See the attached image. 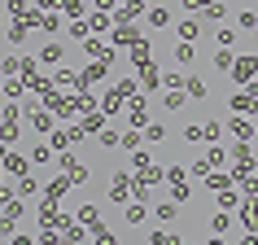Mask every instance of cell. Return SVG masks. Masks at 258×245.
Wrapping results in <instances>:
<instances>
[{
  "mask_svg": "<svg viewBox=\"0 0 258 245\" xmlns=\"http://www.w3.org/2000/svg\"><path fill=\"white\" fill-rule=\"evenodd\" d=\"M166 179H171V197H175V202H188V171H184V166H175V171H166Z\"/></svg>",
  "mask_w": 258,
  "mask_h": 245,
  "instance_id": "1",
  "label": "cell"
},
{
  "mask_svg": "<svg viewBox=\"0 0 258 245\" xmlns=\"http://www.w3.org/2000/svg\"><path fill=\"white\" fill-rule=\"evenodd\" d=\"M232 79H236V83L258 79V57H236V62H232Z\"/></svg>",
  "mask_w": 258,
  "mask_h": 245,
  "instance_id": "2",
  "label": "cell"
},
{
  "mask_svg": "<svg viewBox=\"0 0 258 245\" xmlns=\"http://www.w3.org/2000/svg\"><path fill=\"white\" fill-rule=\"evenodd\" d=\"M232 109H236V114H254V96H245V92H236V96H232Z\"/></svg>",
  "mask_w": 258,
  "mask_h": 245,
  "instance_id": "3",
  "label": "cell"
},
{
  "mask_svg": "<svg viewBox=\"0 0 258 245\" xmlns=\"http://www.w3.org/2000/svg\"><path fill=\"white\" fill-rule=\"evenodd\" d=\"M149 122V109H145V101H132V127H145Z\"/></svg>",
  "mask_w": 258,
  "mask_h": 245,
  "instance_id": "4",
  "label": "cell"
},
{
  "mask_svg": "<svg viewBox=\"0 0 258 245\" xmlns=\"http://www.w3.org/2000/svg\"><path fill=\"white\" fill-rule=\"evenodd\" d=\"M140 79H145V88H158V66L140 62Z\"/></svg>",
  "mask_w": 258,
  "mask_h": 245,
  "instance_id": "5",
  "label": "cell"
},
{
  "mask_svg": "<svg viewBox=\"0 0 258 245\" xmlns=\"http://www.w3.org/2000/svg\"><path fill=\"white\" fill-rule=\"evenodd\" d=\"M122 179H127V175H114V184H109V197H114V202L127 197V184H122Z\"/></svg>",
  "mask_w": 258,
  "mask_h": 245,
  "instance_id": "6",
  "label": "cell"
},
{
  "mask_svg": "<svg viewBox=\"0 0 258 245\" xmlns=\"http://www.w3.org/2000/svg\"><path fill=\"white\" fill-rule=\"evenodd\" d=\"M31 127H35V132H48V127H53V118H48V114H40V109H35V114H31Z\"/></svg>",
  "mask_w": 258,
  "mask_h": 245,
  "instance_id": "7",
  "label": "cell"
},
{
  "mask_svg": "<svg viewBox=\"0 0 258 245\" xmlns=\"http://www.w3.org/2000/svg\"><path fill=\"white\" fill-rule=\"evenodd\" d=\"M166 22H171L166 9H149V27H166Z\"/></svg>",
  "mask_w": 258,
  "mask_h": 245,
  "instance_id": "8",
  "label": "cell"
},
{
  "mask_svg": "<svg viewBox=\"0 0 258 245\" xmlns=\"http://www.w3.org/2000/svg\"><path fill=\"white\" fill-rule=\"evenodd\" d=\"M236 22H241L245 31H254V27H258V14H254V9H241V18H236Z\"/></svg>",
  "mask_w": 258,
  "mask_h": 245,
  "instance_id": "9",
  "label": "cell"
},
{
  "mask_svg": "<svg viewBox=\"0 0 258 245\" xmlns=\"http://www.w3.org/2000/svg\"><path fill=\"white\" fill-rule=\"evenodd\" d=\"M61 9H66V14H70V18H79V14H83V9H88V5H83V0H61Z\"/></svg>",
  "mask_w": 258,
  "mask_h": 245,
  "instance_id": "10",
  "label": "cell"
},
{
  "mask_svg": "<svg viewBox=\"0 0 258 245\" xmlns=\"http://www.w3.org/2000/svg\"><path fill=\"white\" fill-rule=\"evenodd\" d=\"M206 184H210V189H228L232 179H228V175H219V171H210V175H206Z\"/></svg>",
  "mask_w": 258,
  "mask_h": 245,
  "instance_id": "11",
  "label": "cell"
},
{
  "mask_svg": "<svg viewBox=\"0 0 258 245\" xmlns=\"http://www.w3.org/2000/svg\"><path fill=\"white\" fill-rule=\"evenodd\" d=\"M101 75H105V66H88V70H83V79H79V83H96Z\"/></svg>",
  "mask_w": 258,
  "mask_h": 245,
  "instance_id": "12",
  "label": "cell"
},
{
  "mask_svg": "<svg viewBox=\"0 0 258 245\" xmlns=\"http://www.w3.org/2000/svg\"><path fill=\"white\" fill-rule=\"evenodd\" d=\"M175 62H192V44H188V40L175 44Z\"/></svg>",
  "mask_w": 258,
  "mask_h": 245,
  "instance_id": "13",
  "label": "cell"
},
{
  "mask_svg": "<svg viewBox=\"0 0 258 245\" xmlns=\"http://www.w3.org/2000/svg\"><path fill=\"white\" fill-rule=\"evenodd\" d=\"M215 40H219V48H232V44H236V31H219Z\"/></svg>",
  "mask_w": 258,
  "mask_h": 245,
  "instance_id": "14",
  "label": "cell"
},
{
  "mask_svg": "<svg viewBox=\"0 0 258 245\" xmlns=\"http://www.w3.org/2000/svg\"><path fill=\"white\" fill-rule=\"evenodd\" d=\"M179 40H188V44L197 40V22H184V27H179Z\"/></svg>",
  "mask_w": 258,
  "mask_h": 245,
  "instance_id": "15",
  "label": "cell"
},
{
  "mask_svg": "<svg viewBox=\"0 0 258 245\" xmlns=\"http://www.w3.org/2000/svg\"><path fill=\"white\" fill-rule=\"evenodd\" d=\"M158 219H179V215H175V197H171L166 206H158Z\"/></svg>",
  "mask_w": 258,
  "mask_h": 245,
  "instance_id": "16",
  "label": "cell"
},
{
  "mask_svg": "<svg viewBox=\"0 0 258 245\" xmlns=\"http://www.w3.org/2000/svg\"><path fill=\"white\" fill-rule=\"evenodd\" d=\"M232 62H236V57H232V53H228V48H223V53H219V57H215V66H219V70H232Z\"/></svg>",
  "mask_w": 258,
  "mask_h": 245,
  "instance_id": "17",
  "label": "cell"
},
{
  "mask_svg": "<svg viewBox=\"0 0 258 245\" xmlns=\"http://www.w3.org/2000/svg\"><path fill=\"white\" fill-rule=\"evenodd\" d=\"M184 88H188L192 96H206V83H202V79H184Z\"/></svg>",
  "mask_w": 258,
  "mask_h": 245,
  "instance_id": "18",
  "label": "cell"
},
{
  "mask_svg": "<svg viewBox=\"0 0 258 245\" xmlns=\"http://www.w3.org/2000/svg\"><path fill=\"white\" fill-rule=\"evenodd\" d=\"M210 5H215V0H184V9H197V14H206Z\"/></svg>",
  "mask_w": 258,
  "mask_h": 245,
  "instance_id": "19",
  "label": "cell"
},
{
  "mask_svg": "<svg viewBox=\"0 0 258 245\" xmlns=\"http://www.w3.org/2000/svg\"><path fill=\"white\" fill-rule=\"evenodd\" d=\"M232 136H241V140H245V136H249V122L236 118V122H232Z\"/></svg>",
  "mask_w": 258,
  "mask_h": 245,
  "instance_id": "20",
  "label": "cell"
},
{
  "mask_svg": "<svg viewBox=\"0 0 258 245\" xmlns=\"http://www.w3.org/2000/svg\"><path fill=\"white\" fill-rule=\"evenodd\" d=\"M145 136H149V140H162L166 132H162V127H158V122H145Z\"/></svg>",
  "mask_w": 258,
  "mask_h": 245,
  "instance_id": "21",
  "label": "cell"
},
{
  "mask_svg": "<svg viewBox=\"0 0 258 245\" xmlns=\"http://www.w3.org/2000/svg\"><path fill=\"white\" fill-rule=\"evenodd\" d=\"M136 145H140V127H136V132H127V136H122V149H136Z\"/></svg>",
  "mask_w": 258,
  "mask_h": 245,
  "instance_id": "22",
  "label": "cell"
},
{
  "mask_svg": "<svg viewBox=\"0 0 258 245\" xmlns=\"http://www.w3.org/2000/svg\"><path fill=\"white\" fill-rule=\"evenodd\" d=\"M210 232H228V215H215V219H210Z\"/></svg>",
  "mask_w": 258,
  "mask_h": 245,
  "instance_id": "23",
  "label": "cell"
}]
</instances>
